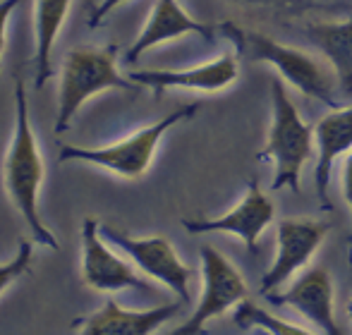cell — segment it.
I'll return each instance as SVG.
<instances>
[{
  "mask_svg": "<svg viewBox=\"0 0 352 335\" xmlns=\"http://www.w3.org/2000/svg\"><path fill=\"white\" fill-rule=\"evenodd\" d=\"M271 130L269 141L261 149L259 161H271L274 163V182L271 189H292L300 192L302 168L311 159L314 151V130L300 117L297 106L290 101L283 80H274L271 86Z\"/></svg>",
  "mask_w": 352,
  "mask_h": 335,
  "instance_id": "4",
  "label": "cell"
},
{
  "mask_svg": "<svg viewBox=\"0 0 352 335\" xmlns=\"http://www.w3.org/2000/svg\"><path fill=\"white\" fill-rule=\"evenodd\" d=\"M182 302L161 304L153 309H125L116 299H106L101 309L72 321L74 335H153L168 323Z\"/></svg>",
  "mask_w": 352,
  "mask_h": 335,
  "instance_id": "11",
  "label": "cell"
},
{
  "mask_svg": "<svg viewBox=\"0 0 352 335\" xmlns=\"http://www.w3.org/2000/svg\"><path fill=\"white\" fill-rule=\"evenodd\" d=\"M32 261H34L32 242L22 240V242H19L17 254H14L10 261H5V264H0V294H3L5 290L14 283V280H19L22 275L29 273V268H32Z\"/></svg>",
  "mask_w": 352,
  "mask_h": 335,
  "instance_id": "19",
  "label": "cell"
},
{
  "mask_svg": "<svg viewBox=\"0 0 352 335\" xmlns=\"http://www.w3.org/2000/svg\"><path fill=\"white\" fill-rule=\"evenodd\" d=\"M116 56L118 46H79L67 51L60 70V89H58V117L56 127H53L56 135L70 130L79 108L96 93L106 91V89L140 91V84L118 72Z\"/></svg>",
  "mask_w": 352,
  "mask_h": 335,
  "instance_id": "3",
  "label": "cell"
},
{
  "mask_svg": "<svg viewBox=\"0 0 352 335\" xmlns=\"http://www.w3.org/2000/svg\"><path fill=\"white\" fill-rule=\"evenodd\" d=\"M348 312H350V316H352V299H350V304H348Z\"/></svg>",
  "mask_w": 352,
  "mask_h": 335,
  "instance_id": "24",
  "label": "cell"
},
{
  "mask_svg": "<svg viewBox=\"0 0 352 335\" xmlns=\"http://www.w3.org/2000/svg\"><path fill=\"white\" fill-rule=\"evenodd\" d=\"M43 159L29 122L27 86L22 80L14 82V132L10 141L8 156L3 163V182L10 201L27 220L34 235V242L48 249H60L56 235L43 225L38 216V189L43 182Z\"/></svg>",
  "mask_w": 352,
  "mask_h": 335,
  "instance_id": "1",
  "label": "cell"
},
{
  "mask_svg": "<svg viewBox=\"0 0 352 335\" xmlns=\"http://www.w3.org/2000/svg\"><path fill=\"white\" fill-rule=\"evenodd\" d=\"M242 5H274V3H287V0H235Z\"/></svg>",
  "mask_w": 352,
  "mask_h": 335,
  "instance_id": "23",
  "label": "cell"
},
{
  "mask_svg": "<svg viewBox=\"0 0 352 335\" xmlns=\"http://www.w3.org/2000/svg\"><path fill=\"white\" fill-rule=\"evenodd\" d=\"M276 206L269 196L261 192L259 182L250 180L245 196L235 209L218 218H185L182 228L192 235H206V233H228L235 235L245 242L250 254H256V242L264 235V230L274 223Z\"/></svg>",
  "mask_w": 352,
  "mask_h": 335,
  "instance_id": "9",
  "label": "cell"
},
{
  "mask_svg": "<svg viewBox=\"0 0 352 335\" xmlns=\"http://www.w3.org/2000/svg\"><path fill=\"white\" fill-rule=\"evenodd\" d=\"M232 319H235V323L240 328H254V331H261L264 335H314L307 328L295 326L290 321H283L276 314L266 312V309H261L259 304L250 302V299L237 304Z\"/></svg>",
  "mask_w": 352,
  "mask_h": 335,
  "instance_id": "18",
  "label": "cell"
},
{
  "mask_svg": "<svg viewBox=\"0 0 352 335\" xmlns=\"http://www.w3.org/2000/svg\"><path fill=\"white\" fill-rule=\"evenodd\" d=\"M125 0H101V3L96 5V8L89 12V29H96V27H101L103 24V19L111 14V10H116L118 5H122Z\"/></svg>",
  "mask_w": 352,
  "mask_h": 335,
  "instance_id": "21",
  "label": "cell"
},
{
  "mask_svg": "<svg viewBox=\"0 0 352 335\" xmlns=\"http://www.w3.org/2000/svg\"><path fill=\"white\" fill-rule=\"evenodd\" d=\"M98 233L113 247L125 251L142 273L173 290L182 304L190 302V278L195 275V270L182 264L177 251L166 238H158V235L156 238H130L127 233H120L111 225H101Z\"/></svg>",
  "mask_w": 352,
  "mask_h": 335,
  "instance_id": "7",
  "label": "cell"
},
{
  "mask_svg": "<svg viewBox=\"0 0 352 335\" xmlns=\"http://www.w3.org/2000/svg\"><path fill=\"white\" fill-rule=\"evenodd\" d=\"M261 335H264V333H261Z\"/></svg>",
  "mask_w": 352,
  "mask_h": 335,
  "instance_id": "25",
  "label": "cell"
},
{
  "mask_svg": "<svg viewBox=\"0 0 352 335\" xmlns=\"http://www.w3.org/2000/svg\"><path fill=\"white\" fill-rule=\"evenodd\" d=\"M218 29L226 34V38L232 41L237 56L247 58L250 62H266V65L276 67L283 80L292 84L295 89H300L305 96H311L316 101L326 103L331 111L340 108L336 89L331 84V75L309 53L274 41V38L261 32L235 27L230 22L221 24Z\"/></svg>",
  "mask_w": 352,
  "mask_h": 335,
  "instance_id": "2",
  "label": "cell"
},
{
  "mask_svg": "<svg viewBox=\"0 0 352 335\" xmlns=\"http://www.w3.org/2000/svg\"><path fill=\"white\" fill-rule=\"evenodd\" d=\"M72 0H36L34 8V34H36V80L34 89H43V84L53 77V43L67 17Z\"/></svg>",
  "mask_w": 352,
  "mask_h": 335,
  "instance_id": "17",
  "label": "cell"
},
{
  "mask_svg": "<svg viewBox=\"0 0 352 335\" xmlns=\"http://www.w3.org/2000/svg\"><path fill=\"white\" fill-rule=\"evenodd\" d=\"M201 254V294L195 312L182 326L168 335H206L211 319L226 314L247 299V285L240 270L226 259L216 247L204 244Z\"/></svg>",
  "mask_w": 352,
  "mask_h": 335,
  "instance_id": "6",
  "label": "cell"
},
{
  "mask_svg": "<svg viewBox=\"0 0 352 335\" xmlns=\"http://www.w3.org/2000/svg\"><path fill=\"white\" fill-rule=\"evenodd\" d=\"M19 3H22V0H0V56H3V51H5V29H8V19Z\"/></svg>",
  "mask_w": 352,
  "mask_h": 335,
  "instance_id": "22",
  "label": "cell"
},
{
  "mask_svg": "<svg viewBox=\"0 0 352 335\" xmlns=\"http://www.w3.org/2000/svg\"><path fill=\"white\" fill-rule=\"evenodd\" d=\"M127 80L140 86H148L156 96H161L168 89H190V91L216 93L228 89L237 80V58L232 53H223L216 60L204 65L187 67V70H144L130 72Z\"/></svg>",
  "mask_w": 352,
  "mask_h": 335,
  "instance_id": "13",
  "label": "cell"
},
{
  "mask_svg": "<svg viewBox=\"0 0 352 335\" xmlns=\"http://www.w3.org/2000/svg\"><path fill=\"white\" fill-rule=\"evenodd\" d=\"M343 196L348 201V209H350V220H352V151L345 156V163H343ZM350 268H352V225H350Z\"/></svg>",
  "mask_w": 352,
  "mask_h": 335,
  "instance_id": "20",
  "label": "cell"
},
{
  "mask_svg": "<svg viewBox=\"0 0 352 335\" xmlns=\"http://www.w3.org/2000/svg\"><path fill=\"white\" fill-rule=\"evenodd\" d=\"M96 218L82 223V280L96 292H120V290H151V285L137 275L127 261H122L98 233Z\"/></svg>",
  "mask_w": 352,
  "mask_h": 335,
  "instance_id": "10",
  "label": "cell"
},
{
  "mask_svg": "<svg viewBox=\"0 0 352 335\" xmlns=\"http://www.w3.org/2000/svg\"><path fill=\"white\" fill-rule=\"evenodd\" d=\"M331 225L311 218H285L276 225V259L261 278V294H271L302 270L321 247Z\"/></svg>",
  "mask_w": 352,
  "mask_h": 335,
  "instance_id": "8",
  "label": "cell"
},
{
  "mask_svg": "<svg viewBox=\"0 0 352 335\" xmlns=\"http://www.w3.org/2000/svg\"><path fill=\"white\" fill-rule=\"evenodd\" d=\"M271 304L292 307L307 321H311L324 335H343L333 314V283L329 270L309 268L285 290V292L266 294Z\"/></svg>",
  "mask_w": 352,
  "mask_h": 335,
  "instance_id": "12",
  "label": "cell"
},
{
  "mask_svg": "<svg viewBox=\"0 0 352 335\" xmlns=\"http://www.w3.org/2000/svg\"><path fill=\"white\" fill-rule=\"evenodd\" d=\"M187 34H197L204 41H216V27L204 24L192 17V14H187L177 0H156L142 34L130 46V51H127L125 62L127 65H135L148 48H156L166 41H173V38L187 36Z\"/></svg>",
  "mask_w": 352,
  "mask_h": 335,
  "instance_id": "14",
  "label": "cell"
},
{
  "mask_svg": "<svg viewBox=\"0 0 352 335\" xmlns=\"http://www.w3.org/2000/svg\"><path fill=\"white\" fill-rule=\"evenodd\" d=\"M197 111H199L197 103L182 106V108H177V111H173L170 115L153 122V125L142 127L135 135L125 137V139L116 141V144L101 146V149H84V146L63 144L58 161H60V163H67V161H84V163L106 168V170L116 172V175H120V177H127V180H137V177H142L144 172L148 170L163 135H166L170 127H175L177 122L190 120Z\"/></svg>",
  "mask_w": 352,
  "mask_h": 335,
  "instance_id": "5",
  "label": "cell"
},
{
  "mask_svg": "<svg viewBox=\"0 0 352 335\" xmlns=\"http://www.w3.org/2000/svg\"><path fill=\"white\" fill-rule=\"evenodd\" d=\"M307 36L333 67L338 96L352 103V17L343 22L309 24Z\"/></svg>",
  "mask_w": 352,
  "mask_h": 335,
  "instance_id": "16",
  "label": "cell"
},
{
  "mask_svg": "<svg viewBox=\"0 0 352 335\" xmlns=\"http://www.w3.org/2000/svg\"><path fill=\"white\" fill-rule=\"evenodd\" d=\"M316 141V194L324 209H329V187L331 170L338 156L352 151V103L345 108H336L329 115H324L314 127Z\"/></svg>",
  "mask_w": 352,
  "mask_h": 335,
  "instance_id": "15",
  "label": "cell"
}]
</instances>
